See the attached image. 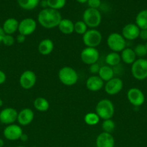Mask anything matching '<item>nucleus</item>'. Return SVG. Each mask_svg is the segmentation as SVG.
<instances>
[{
    "label": "nucleus",
    "mask_w": 147,
    "mask_h": 147,
    "mask_svg": "<svg viewBox=\"0 0 147 147\" xmlns=\"http://www.w3.org/2000/svg\"><path fill=\"white\" fill-rule=\"evenodd\" d=\"M135 24L140 30H147V9L141 10L135 17Z\"/></svg>",
    "instance_id": "nucleus-25"
},
{
    "label": "nucleus",
    "mask_w": 147,
    "mask_h": 147,
    "mask_svg": "<svg viewBox=\"0 0 147 147\" xmlns=\"http://www.w3.org/2000/svg\"><path fill=\"white\" fill-rule=\"evenodd\" d=\"M84 120L85 123L89 126H95L99 122L100 118L96 113L89 112L85 115Z\"/></svg>",
    "instance_id": "nucleus-28"
},
{
    "label": "nucleus",
    "mask_w": 147,
    "mask_h": 147,
    "mask_svg": "<svg viewBox=\"0 0 147 147\" xmlns=\"http://www.w3.org/2000/svg\"><path fill=\"white\" fill-rule=\"evenodd\" d=\"M121 60L127 65H132L136 60V55L132 48L125 47L120 54Z\"/></svg>",
    "instance_id": "nucleus-22"
},
{
    "label": "nucleus",
    "mask_w": 147,
    "mask_h": 147,
    "mask_svg": "<svg viewBox=\"0 0 147 147\" xmlns=\"http://www.w3.org/2000/svg\"><path fill=\"white\" fill-rule=\"evenodd\" d=\"M82 19L88 27L95 29L101 24L102 14L97 9L88 8L84 11Z\"/></svg>",
    "instance_id": "nucleus-4"
},
{
    "label": "nucleus",
    "mask_w": 147,
    "mask_h": 147,
    "mask_svg": "<svg viewBox=\"0 0 147 147\" xmlns=\"http://www.w3.org/2000/svg\"><path fill=\"white\" fill-rule=\"evenodd\" d=\"M22 134L23 131L21 126L14 123L7 126L3 131L4 138L9 141L19 140Z\"/></svg>",
    "instance_id": "nucleus-13"
},
{
    "label": "nucleus",
    "mask_w": 147,
    "mask_h": 147,
    "mask_svg": "<svg viewBox=\"0 0 147 147\" xmlns=\"http://www.w3.org/2000/svg\"><path fill=\"white\" fill-rule=\"evenodd\" d=\"M87 4L89 6V8L97 9L101 5V0H88Z\"/></svg>",
    "instance_id": "nucleus-34"
},
{
    "label": "nucleus",
    "mask_w": 147,
    "mask_h": 147,
    "mask_svg": "<svg viewBox=\"0 0 147 147\" xmlns=\"http://www.w3.org/2000/svg\"><path fill=\"white\" fill-rule=\"evenodd\" d=\"M144 41H147V30H141L139 33V37Z\"/></svg>",
    "instance_id": "nucleus-36"
},
{
    "label": "nucleus",
    "mask_w": 147,
    "mask_h": 147,
    "mask_svg": "<svg viewBox=\"0 0 147 147\" xmlns=\"http://www.w3.org/2000/svg\"><path fill=\"white\" fill-rule=\"evenodd\" d=\"M102 40V35L99 30L96 29L88 30L82 35V41L86 47L96 48L100 45Z\"/></svg>",
    "instance_id": "nucleus-6"
},
{
    "label": "nucleus",
    "mask_w": 147,
    "mask_h": 147,
    "mask_svg": "<svg viewBox=\"0 0 147 147\" xmlns=\"http://www.w3.org/2000/svg\"><path fill=\"white\" fill-rule=\"evenodd\" d=\"M107 45L112 52L121 53L125 48L126 41L122 34L118 32H112L108 37Z\"/></svg>",
    "instance_id": "nucleus-5"
},
{
    "label": "nucleus",
    "mask_w": 147,
    "mask_h": 147,
    "mask_svg": "<svg viewBox=\"0 0 147 147\" xmlns=\"http://www.w3.org/2000/svg\"><path fill=\"white\" fill-rule=\"evenodd\" d=\"M18 27L19 22L15 18L12 17V18H8L4 21L2 29L6 34L12 35L16 32L18 31Z\"/></svg>",
    "instance_id": "nucleus-20"
},
{
    "label": "nucleus",
    "mask_w": 147,
    "mask_h": 147,
    "mask_svg": "<svg viewBox=\"0 0 147 147\" xmlns=\"http://www.w3.org/2000/svg\"><path fill=\"white\" fill-rule=\"evenodd\" d=\"M121 61L120 55L119 53H115V52H111L108 53L105 57V63L107 65L110 66V67H115L118 65Z\"/></svg>",
    "instance_id": "nucleus-26"
},
{
    "label": "nucleus",
    "mask_w": 147,
    "mask_h": 147,
    "mask_svg": "<svg viewBox=\"0 0 147 147\" xmlns=\"http://www.w3.org/2000/svg\"><path fill=\"white\" fill-rule=\"evenodd\" d=\"M19 6L24 10H33L40 4V0H17Z\"/></svg>",
    "instance_id": "nucleus-27"
},
{
    "label": "nucleus",
    "mask_w": 147,
    "mask_h": 147,
    "mask_svg": "<svg viewBox=\"0 0 147 147\" xmlns=\"http://www.w3.org/2000/svg\"><path fill=\"white\" fill-rule=\"evenodd\" d=\"M144 45H145L146 48V49H147V42H146V43H145V44H144Z\"/></svg>",
    "instance_id": "nucleus-45"
},
{
    "label": "nucleus",
    "mask_w": 147,
    "mask_h": 147,
    "mask_svg": "<svg viewBox=\"0 0 147 147\" xmlns=\"http://www.w3.org/2000/svg\"><path fill=\"white\" fill-rule=\"evenodd\" d=\"M146 60H147V55H146Z\"/></svg>",
    "instance_id": "nucleus-48"
},
{
    "label": "nucleus",
    "mask_w": 147,
    "mask_h": 147,
    "mask_svg": "<svg viewBox=\"0 0 147 147\" xmlns=\"http://www.w3.org/2000/svg\"><path fill=\"white\" fill-rule=\"evenodd\" d=\"M34 108L40 112H46L50 108V103L47 99L43 97H37L33 102Z\"/></svg>",
    "instance_id": "nucleus-24"
},
{
    "label": "nucleus",
    "mask_w": 147,
    "mask_h": 147,
    "mask_svg": "<svg viewBox=\"0 0 147 147\" xmlns=\"http://www.w3.org/2000/svg\"><path fill=\"white\" fill-rule=\"evenodd\" d=\"M98 76L104 82H108L114 78V70L110 66H102L99 68V71L98 73Z\"/></svg>",
    "instance_id": "nucleus-23"
},
{
    "label": "nucleus",
    "mask_w": 147,
    "mask_h": 147,
    "mask_svg": "<svg viewBox=\"0 0 147 147\" xmlns=\"http://www.w3.org/2000/svg\"><path fill=\"white\" fill-rule=\"evenodd\" d=\"M34 112L31 109L24 108L18 113L17 121L20 126H26L30 124L34 119Z\"/></svg>",
    "instance_id": "nucleus-16"
},
{
    "label": "nucleus",
    "mask_w": 147,
    "mask_h": 147,
    "mask_svg": "<svg viewBox=\"0 0 147 147\" xmlns=\"http://www.w3.org/2000/svg\"><path fill=\"white\" fill-rule=\"evenodd\" d=\"M131 74L134 78L143 80L147 78V60L138 58L131 65Z\"/></svg>",
    "instance_id": "nucleus-7"
},
{
    "label": "nucleus",
    "mask_w": 147,
    "mask_h": 147,
    "mask_svg": "<svg viewBox=\"0 0 147 147\" xmlns=\"http://www.w3.org/2000/svg\"><path fill=\"white\" fill-rule=\"evenodd\" d=\"M81 60L84 64L91 65L97 63L99 57V51L94 47H86L82 50L80 54Z\"/></svg>",
    "instance_id": "nucleus-8"
},
{
    "label": "nucleus",
    "mask_w": 147,
    "mask_h": 147,
    "mask_svg": "<svg viewBox=\"0 0 147 147\" xmlns=\"http://www.w3.org/2000/svg\"><path fill=\"white\" fill-rule=\"evenodd\" d=\"M40 6H41L43 9L48 8L47 0H42V1L40 2Z\"/></svg>",
    "instance_id": "nucleus-39"
},
{
    "label": "nucleus",
    "mask_w": 147,
    "mask_h": 147,
    "mask_svg": "<svg viewBox=\"0 0 147 147\" xmlns=\"http://www.w3.org/2000/svg\"><path fill=\"white\" fill-rule=\"evenodd\" d=\"M32 147H37V146H32Z\"/></svg>",
    "instance_id": "nucleus-47"
},
{
    "label": "nucleus",
    "mask_w": 147,
    "mask_h": 147,
    "mask_svg": "<svg viewBox=\"0 0 147 147\" xmlns=\"http://www.w3.org/2000/svg\"><path fill=\"white\" fill-rule=\"evenodd\" d=\"M26 40V36L23 35V34H17V38H16V40L18 43H23Z\"/></svg>",
    "instance_id": "nucleus-38"
},
{
    "label": "nucleus",
    "mask_w": 147,
    "mask_h": 147,
    "mask_svg": "<svg viewBox=\"0 0 147 147\" xmlns=\"http://www.w3.org/2000/svg\"><path fill=\"white\" fill-rule=\"evenodd\" d=\"M4 145V142L2 139H0V147H3Z\"/></svg>",
    "instance_id": "nucleus-43"
},
{
    "label": "nucleus",
    "mask_w": 147,
    "mask_h": 147,
    "mask_svg": "<svg viewBox=\"0 0 147 147\" xmlns=\"http://www.w3.org/2000/svg\"><path fill=\"white\" fill-rule=\"evenodd\" d=\"M20 139L22 141V142H27V140H28V136H27V134H25L23 133L21 137H20Z\"/></svg>",
    "instance_id": "nucleus-41"
},
{
    "label": "nucleus",
    "mask_w": 147,
    "mask_h": 147,
    "mask_svg": "<svg viewBox=\"0 0 147 147\" xmlns=\"http://www.w3.org/2000/svg\"><path fill=\"white\" fill-rule=\"evenodd\" d=\"M5 33H4V30H3L2 27H0V43L2 42L3 38H4V35H5Z\"/></svg>",
    "instance_id": "nucleus-40"
},
{
    "label": "nucleus",
    "mask_w": 147,
    "mask_h": 147,
    "mask_svg": "<svg viewBox=\"0 0 147 147\" xmlns=\"http://www.w3.org/2000/svg\"><path fill=\"white\" fill-rule=\"evenodd\" d=\"M37 28V22L33 18H24L19 22L18 32L19 34H23L24 36L31 35Z\"/></svg>",
    "instance_id": "nucleus-9"
},
{
    "label": "nucleus",
    "mask_w": 147,
    "mask_h": 147,
    "mask_svg": "<svg viewBox=\"0 0 147 147\" xmlns=\"http://www.w3.org/2000/svg\"><path fill=\"white\" fill-rule=\"evenodd\" d=\"M3 106V100L0 98V108Z\"/></svg>",
    "instance_id": "nucleus-44"
},
{
    "label": "nucleus",
    "mask_w": 147,
    "mask_h": 147,
    "mask_svg": "<svg viewBox=\"0 0 147 147\" xmlns=\"http://www.w3.org/2000/svg\"><path fill=\"white\" fill-rule=\"evenodd\" d=\"M14 42H15L14 37L11 34H5L2 40V43L7 47L12 46L14 44Z\"/></svg>",
    "instance_id": "nucleus-33"
},
{
    "label": "nucleus",
    "mask_w": 147,
    "mask_h": 147,
    "mask_svg": "<svg viewBox=\"0 0 147 147\" xmlns=\"http://www.w3.org/2000/svg\"></svg>",
    "instance_id": "nucleus-49"
},
{
    "label": "nucleus",
    "mask_w": 147,
    "mask_h": 147,
    "mask_svg": "<svg viewBox=\"0 0 147 147\" xmlns=\"http://www.w3.org/2000/svg\"><path fill=\"white\" fill-rule=\"evenodd\" d=\"M6 80H7V76H6L5 73L0 70V85L5 83Z\"/></svg>",
    "instance_id": "nucleus-37"
},
{
    "label": "nucleus",
    "mask_w": 147,
    "mask_h": 147,
    "mask_svg": "<svg viewBox=\"0 0 147 147\" xmlns=\"http://www.w3.org/2000/svg\"><path fill=\"white\" fill-rule=\"evenodd\" d=\"M104 88L107 94L110 96H114L119 93L122 90L123 88V82L118 78H113L109 81L106 82Z\"/></svg>",
    "instance_id": "nucleus-14"
},
{
    "label": "nucleus",
    "mask_w": 147,
    "mask_h": 147,
    "mask_svg": "<svg viewBox=\"0 0 147 147\" xmlns=\"http://www.w3.org/2000/svg\"><path fill=\"white\" fill-rule=\"evenodd\" d=\"M104 81L96 75L89 76L86 81V88L92 92H97L104 87Z\"/></svg>",
    "instance_id": "nucleus-18"
},
{
    "label": "nucleus",
    "mask_w": 147,
    "mask_h": 147,
    "mask_svg": "<svg viewBox=\"0 0 147 147\" xmlns=\"http://www.w3.org/2000/svg\"><path fill=\"white\" fill-rule=\"evenodd\" d=\"M59 79L61 83L66 86H72L76 84L79 80L77 72L71 67L64 66L59 70Z\"/></svg>",
    "instance_id": "nucleus-3"
},
{
    "label": "nucleus",
    "mask_w": 147,
    "mask_h": 147,
    "mask_svg": "<svg viewBox=\"0 0 147 147\" xmlns=\"http://www.w3.org/2000/svg\"><path fill=\"white\" fill-rule=\"evenodd\" d=\"M37 81L36 74L32 70H25L20 76L19 83L24 90H29L33 88Z\"/></svg>",
    "instance_id": "nucleus-10"
},
{
    "label": "nucleus",
    "mask_w": 147,
    "mask_h": 147,
    "mask_svg": "<svg viewBox=\"0 0 147 147\" xmlns=\"http://www.w3.org/2000/svg\"><path fill=\"white\" fill-rule=\"evenodd\" d=\"M76 1H77V2L80 3V4H84V3L87 2L88 0H76Z\"/></svg>",
    "instance_id": "nucleus-42"
},
{
    "label": "nucleus",
    "mask_w": 147,
    "mask_h": 147,
    "mask_svg": "<svg viewBox=\"0 0 147 147\" xmlns=\"http://www.w3.org/2000/svg\"><path fill=\"white\" fill-rule=\"evenodd\" d=\"M133 50L136 57H138L139 58H144V57L146 56L147 55V49L146 48L144 44L137 45Z\"/></svg>",
    "instance_id": "nucleus-32"
},
{
    "label": "nucleus",
    "mask_w": 147,
    "mask_h": 147,
    "mask_svg": "<svg viewBox=\"0 0 147 147\" xmlns=\"http://www.w3.org/2000/svg\"><path fill=\"white\" fill-rule=\"evenodd\" d=\"M140 28L133 23L125 24L122 30V35L125 40H134L139 37Z\"/></svg>",
    "instance_id": "nucleus-15"
},
{
    "label": "nucleus",
    "mask_w": 147,
    "mask_h": 147,
    "mask_svg": "<svg viewBox=\"0 0 147 147\" xmlns=\"http://www.w3.org/2000/svg\"><path fill=\"white\" fill-rule=\"evenodd\" d=\"M16 147H24V146H16Z\"/></svg>",
    "instance_id": "nucleus-46"
},
{
    "label": "nucleus",
    "mask_w": 147,
    "mask_h": 147,
    "mask_svg": "<svg viewBox=\"0 0 147 147\" xmlns=\"http://www.w3.org/2000/svg\"><path fill=\"white\" fill-rule=\"evenodd\" d=\"M62 17L59 11L50 8L43 9L37 15V22L46 29H53L58 27Z\"/></svg>",
    "instance_id": "nucleus-1"
},
{
    "label": "nucleus",
    "mask_w": 147,
    "mask_h": 147,
    "mask_svg": "<svg viewBox=\"0 0 147 147\" xmlns=\"http://www.w3.org/2000/svg\"><path fill=\"white\" fill-rule=\"evenodd\" d=\"M18 112L15 109L7 107L0 111V122L3 124H13L17 120Z\"/></svg>",
    "instance_id": "nucleus-12"
},
{
    "label": "nucleus",
    "mask_w": 147,
    "mask_h": 147,
    "mask_svg": "<svg viewBox=\"0 0 147 147\" xmlns=\"http://www.w3.org/2000/svg\"><path fill=\"white\" fill-rule=\"evenodd\" d=\"M95 113L103 120L112 119L115 114V107L113 103L109 99H102L97 103Z\"/></svg>",
    "instance_id": "nucleus-2"
},
{
    "label": "nucleus",
    "mask_w": 147,
    "mask_h": 147,
    "mask_svg": "<svg viewBox=\"0 0 147 147\" xmlns=\"http://www.w3.org/2000/svg\"><path fill=\"white\" fill-rule=\"evenodd\" d=\"M127 98L131 105L135 107L142 106L145 102V96L140 89L131 88L127 92Z\"/></svg>",
    "instance_id": "nucleus-11"
},
{
    "label": "nucleus",
    "mask_w": 147,
    "mask_h": 147,
    "mask_svg": "<svg viewBox=\"0 0 147 147\" xmlns=\"http://www.w3.org/2000/svg\"><path fill=\"white\" fill-rule=\"evenodd\" d=\"M48 8L59 11L66 5V0H47Z\"/></svg>",
    "instance_id": "nucleus-29"
},
{
    "label": "nucleus",
    "mask_w": 147,
    "mask_h": 147,
    "mask_svg": "<svg viewBox=\"0 0 147 147\" xmlns=\"http://www.w3.org/2000/svg\"><path fill=\"white\" fill-rule=\"evenodd\" d=\"M102 129L104 132L111 134L115 129V123L112 119L104 120L102 123Z\"/></svg>",
    "instance_id": "nucleus-30"
},
{
    "label": "nucleus",
    "mask_w": 147,
    "mask_h": 147,
    "mask_svg": "<svg viewBox=\"0 0 147 147\" xmlns=\"http://www.w3.org/2000/svg\"><path fill=\"white\" fill-rule=\"evenodd\" d=\"M59 30L63 34H71L74 32V23L69 19H62L59 23Z\"/></svg>",
    "instance_id": "nucleus-21"
},
{
    "label": "nucleus",
    "mask_w": 147,
    "mask_h": 147,
    "mask_svg": "<svg viewBox=\"0 0 147 147\" xmlns=\"http://www.w3.org/2000/svg\"><path fill=\"white\" fill-rule=\"evenodd\" d=\"M88 27L86 24L84 22L83 20L77 21L74 23V32L78 34L83 35L86 31H87Z\"/></svg>",
    "instance_id": "nucleus-31"
},
{
    "label": "nucleus",
    "mask_w": 147,
    "mask_h": 147,
    "mask_svg": "<svg viewBox=\"0 0 147 147\" xmlns=\"http://www.w3.org/2000/svg\"><path fill=\"white\" fill-rule=\"evenodd\" d=\"M54 49V43L50 39L46 38L39 42L37 50L42 55H48L53 52Z\"/></svg>",
    "instance_id": "nucleus-19"
},
{
    "label": "nucleus",
    "mask_w": 147,
    "mask_h": 147,
    "mask_svg": "<svg viewBox=\"0 0 147 147\" xmlns=\"http://www.w3.org/2000/svg\"><path fill=\"white\" fill-rule=\"evenodd\" d=\"M96 147H115V139L111 134L102 132L96 139Z\"/></svg>",
    "instance_id": "nucleus-17"
},
{
    "label": "nucleus",
    "mask_w": 147,
    "mask_h": 147,
    "mask_svg": "<svg viewBox=\"0 0 147 147\" xmlns=\"http://www.w3.org/2000/svg\"><path fill=\"white\" fill-rule=\"evenodd\" d=\"M99 68H100V67H99V64L96 63L89 65V72L91 73H92V74H98V73L99 71Z\"/></svg>",
    "instance_id": "nucleus-35"
}]
</instances>
